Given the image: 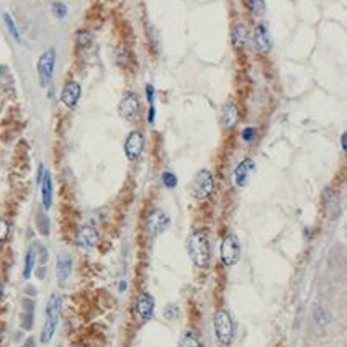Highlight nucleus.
Returning <instances> with one entry per match:
<instances>
[{"label": "nucleus", "instance_id": "nucleus-1", "mask_svg": "<svg viewBox=\"0 0 347 347\" xmlns=\"http://www.w3.org/2000/svg\"><path fill=\"white\" fill-rule=\"evenodd\" d=\"M188 254L197 267L205 269L210 262V244L203 231H193L188 237Z\"/></svg>", "mask_w": 347, "mask_h": 347}, {"label": "nucleus", "instance_id": "nucleus-2", "mask_svg": "<svg viewBox=\"0 0 347 347\" xmlns=\"http://www.w3.org/2000/svg\"><path fill=\"white\" fill-rule=\"evenodd\" d=\"M59 311H61V296L54 293L51 295L46 307V323L43 326V333H41V342L43 344H48L53 339L54 331L57 328V319H59Z\"/></svg>", "mask_w": 347, "mask_h": 347}, {"label": "nucleus", "instance_id": "nucleus-3", "mask_svg": "<svg viewBox=\"0 0 347 347\" xmlns=\"http://www.w3.org/2000/svg\"><path fill=\"white\" fill-rule=\"evenodd\" d=\"M213 326H214V333H216L218 341L223 345L231 344L234 336V326H233V319H231L229 313L226 310H218L214 313Z\"/></svg>", "mask_w": 347, "mask_h": 347}, {"label": "nucleus", "instance_id": "nucleus-4", "mask_svg": "<svg viewBox=\"0 0 347 347\" xmlns=\"http://www.w3.org/2000/svg\"><path fill=\"white\" fill-rule=\"evenodd\" d=\"M213 187H214V180H213L211 172L210 170H200L192 182V188H190V192H192V195L197 198V200H205V198H208L211 195Z\"/></svg>", "mask_w": 347, "mask_h": 347}, {"label": "nucleus", "instance_id": "nucleus-5", "mask_svg": "<svg viewBox=\"0 0 347 347\" xmlns=\"http://www.w3.org/2000/svg\"><path fill=\"white\" fill-rule=\"evenodd\" d=\"M54 62H56V53L54 49H48L43 54L39 56L38 59V76H39V84L46 87L53 79V72H54Z\"/></svg>", "mask_w": 347, "mask_h": 347}, {"label": "nucleus", "instance_id": "nucleus-6", "mask_svg": "<svg viewBox=\"0 0 347 347\" xmlns=\"http://www.w3.org/2000/svg\"><path fill=\"white\" fill-rule=\"evenodd\" d=\"M241 255V247L236 236H226L221 243V261L226 267L234 266Z\"/></svg>", "mask_w": 347, "mask_h": 347}, {"label": "nucleus", "instance_id": "nucleus-7", "mask_svg": "<svg viewBox=\"0 0 347 347\" xmlns=\"http://www.w3.org/2000/svg\"><path fill=\"white\" fill-rule=\"evenodd\" d=\"M144 149V136L139 133V131H133V133H129L126 141H125V153H126V158L129 161H135L138 159L139 156H141Z\"/></svg>", "mask_w": 347, "mask_h": 347}, {"label": "nucleus", "instance_id": "nucleus-8", "mask_svg": "<svg viewBox=\"0 0 347 347\" xmlns=\"http://www.w3.org/2000/svg\"><path fill=\"white\" fill-rule=\"evenodd\" d=\"M135 313L141 321H149L154 315V298L151 295L143 293L138 296L135 305Z\"/></svg>", "mask_w": 347, "mask_h": 347}, {"label": "nucleus", "instance_id": "nucleus-9", "mask_svg": "<svg viewBox=\"0 0 347 347\" xmlns=\"http://www.w3.org/2000/svg\"><path fill=\"white\" fill-rule=\"evenodd\" d=\"M120 117H123L125 120H135L139 113V100L135 94H126L123 97V100L120 102L118 106Z\"/></svg>", "mask_w": 347, "mask_h": 347}, {"label": "nucleus", "instance_id": "nucleus-10", "mask_svg": "<svg viewBox=\"0 0 347 347\" xmlns=\"http://www.w3.org/2000/svg\"><path fill=\"white\" fill-rule=\"evenodd\" d=\"M169 226V216L162 210H156L147 218V233L151 236H156L162 233Z\"/></svg>", "mask_w": 347, "mask_h": 347}, {"label": "nucleus", "instance_id": "nucleus-11", "mask_svg": "<svg viewBox=\"0 0 347 347\" xmlns=\"http://www.w3.org/2000/svg\"><path fill=\"white\" fill-rule=\"evenodd\" d=\"M254 170H255V164H254L252 159H244L243 162H239V166L234 170V182H236V185L237 187H246Z\"/></svg>", "mask_w": 347, "mask_h": 347}, {"label": "nucleus", "instance_id": "nucleus-12", "mask_svg": "<svg viewBox=\"0 0 347 347\" xmlns=\"http://www.w3.org/2000/svg\"><path fill=\"white\" fill-rule=\"evenodd\" d=\"M79 98H80V85L77 82H69V84H66V87L62 89V94H61L62 103L68 106V109H74V106L77 105Z\"/></svg>", "mask_w": 347, "mask_h": 347}, {"label": "nucleus", "instance_id": "nucleus-13", "mask_svg": "<svg viewBox=\"0 0 347 347\" xmlns=\"http://www.w3.org/2000/svg\"><path fill=\"white\" fill-rule=\"evenodd\" d=\"M239 120V112H237V106L233 103V102H228L225 103L221 110V118H220V125L223 128H233Z\"/></svg>", "mask_w": 347, "mask_h": 347}, {"label": "nucleus", "instance_id": "nucleus-14", "mask_svg": "<svg viewBox=\"0 0 347 347\" xmlns=\"http://www.w3.org/2000/svg\"><path fill=\"white\" fill-rule=\"evenodd\" d=\"M254 45L261 53H269L270 49V36L266 25H259L254 31Z\"/></svg>", "mask_w": 347, "mask_h": 347}, {"label": "nucleus", "instance_id": "nucleus-15", "mask_svg": "<svg viewBox=\"0 0 347 347\" xmlns=\"http://www.w3.org/2000/svg\"><path fill=\"white\" fill-rule=\"evenodd\" d=\"M41 195H43L45 210H49L51 208V203H53V179H51V174L49 172H45L43 180H41Z\"/></svg>", "mask_w": 347, "mask_h": 347}, {"label": "nucleus", "instance_id": "nucleus-16", "mask_svg": "<svg viewBox=\"0 0 347 347\" xmlns=\"http://www.w3.org/2000/svg\"><path fill=\"white\" fill-rule=\"evenodd\" d=\"M71 269H72V261L68 254L61 255L59 259H57V266H56V275L57 278L61 280V282H66V280L69 278L71 275Z\"/></svg>", "mask_w": 347, "mask_h": 347}, {"label": "nucleus", "instance_id": "nucleus-17", "mask_svg": "<svg viewBox=\"0 0 347 347\" xmlns=\"http://www.w3.org/2000/svg\"><path fill=\"white\" fill-rule=\"evenodd\" d=\"M77 241H79L80 246H84V247H94L95 243H97V233H95V229L94 228H89V226L82 228L79 231V234H77Z\"/></svg>", "mask_w": 347, "mask_h": 347}, {"label": "nucleus", "instance_id": "nucleus-18", "mask_svg": "<svg viewBox=\"0 0 347 347\" xmlns=\"http://www.w3.org/2000/svg\"><path fill=\"white\" fill-rule=\"evenodd\" d=\"M35 262H36V244H33L28 249V252H27V257H25V269H23V277L25 278L31 277V272H33V267H35Z\"/></svg>", "mask_w": 347, "mask_h": 347}, {"label": "nucleus", "instance_id": "nucleus-19", "mask_svg": "<svg viewBox=\"0 0 347 347\" xmlns=\"http://www.w3.org/2000/svg\"><path fill=\"white\" fill-rule=\"evenodd\" d=\"M246 39H247V30L243 27V25H237L233 31V43L237 48H241V46L246 45Z\"/></svg>", "mask_w": 347, "mask_h": 347}, {"label": "nucleus", "instance_id": "nucleus-20", "mask_svg": "<svg viewBox=\"0 0 347 347\" xmlns=\"http://www.w3.org/2000/svg\"><path fill=\"white\" fill-rule=\"evenodd\" d=\"M23 305H25V321H23V326H25V329H30L33 326V301L25 300Z\"/></svg>", "mask_w": 347, "mask_h": 347}, {"label": "nucleus", "instance_id": "nucleus-21", "mask_svg": "<svg viewBox=\"0 0 347 347\" xmlns=\"http://www.w3.org/2000/svg\"><path fill=\"white\" fill-rule=\"evenodd\" d=\"M329 319H331V316H329V313L323 307H316L315 308V321L318 324L324 326V324L329 323Z\"/></svg>", "mask_w": 347, "mask_h": 347}, {"label": "nucleus", "instance_id": "nucleus-22", "mask_svg": "<svg viewBox=\"0 0 347 347\" xmlns=\"http://www.w3.org/2000/svg\"><path fill=\"white\" fill-rule=\"evenodd\" d=\"M180 347H200V342H198L197 336L192 331H187L180 341Z\"/></svg>", "mask_w": 347, "mask_h": 347}, {"label": "nucleus", "instance_id": "nucleus-23", "mask_svg": "<svg viewBox=\"0 0 347 347\" xmlns=\"http://www.w3.org/2000/svg\"><path fill=\"white\" fill-rule=\"evenodd\" d=\"M4 20H5V23H7V28H8V31L12 33V36L15 38V41H21V38H20V33H18V30H16V25H15V21L12 20V16L8 15V13H5L4 15Z\"/></svg>", "mask_w": 347, "mask_h": 347}, {"label": "nucleus", "instance_id": "nucleus-24", "mask_svg": "<svg viewBox=\"0 0 347 347\" xmlns=\"http://www.w3.org/2000/svg\"><path fill=\"white\" fill-rule=\"evenodd\" d=\"M247 5H249L251 12L255 13V15H262L264 10H266V4H264V0H247Z\"/></svg>", "mask_w": 347, "mask_h": 347}, {"label": "nucleus", "instance_id": "nucleus-25", "mask_svg": "<svg viewBox=\"0 0 347 347\" xmlns=\"http://www.w3.org/2000/svg\"><path fill=\"white\" fill-rule=\"evenodd\" d=\"M8 234H10V223L4 218H0V244L8 237Z\"/></svg>", "mask_w": 347, "mask_h": 347}, {"label": "nucleus", "instance_id": "nucleus-26", "mask_svg": "<svg viewBox=\"0 0 347 347\" xmlns=\"http://www.w3.org/2000/svg\"><path fill=\"white\" fill-rule=\"evenodd\" d=\"M162 182H164V185H166L167 188H174L177 185V177L174 176L172 172H164L162 174Z\"/></svg>", "mask_w": 347, "mask_h": 347}, {"label": "nucleus", "instance_id": "nucleus-27", "mask_svg": "<svg viewBox=\"0 0 347 347\" xmlns=\"http://www.w3.org/2000/svg\"><path fill=\"white\" fill-rule=\"evenodd\" d=\"M53 12H54V15L57 16V18H64L66 13H68V8H66L64 4L56 2V4L53 5Z\"/></svg>", "mask_w": 347, "mask_h": 347}, {"label": "nucleus", "instance_id": "nucleus-28", "mask_svg": "<svg viewBox=\"0 0 347 347\" xmlns=\"http://www.w3.org/2000/svg\"><path fill=\"white\" fill-rule=\"evenodd\" d=\"M77 43L80 46H85V45L90 43V35H89L87 31H79L77 33Z\"/></svg>", "mask_w": 347, "mask_h": 347}, {"label": "nucleus", "instance_id": "nucleus-29", "mask_svg": "<svg viewBox=\"0 0 347 347\" xmlns=\"http://www.w3.org/2000/svg\"><path fill=\"white\" fill-rule=\"evenodd\" d=\"M254 135H255V131H254V128H246L244 131H243V139L244 141H252L254 139Z\"/></svg>", "mask_w": 347, "mask_h": 347}, {"label": "nucleus", "instance_id": "nucleus-30", "mask_svg": "<svg viewBox=\"0 0 347 347\" xmlns=\"http://www.w3.org/2000/svg\"><path fill=\"white\" fill-rule=\"evenodd\" d=\"M39 220H41V233L43 234H48V220L43 216V214H39Z\"/></svg>", "mask_w": 347, "mask_h": 347}, {"label": "nucleus", "instance_id": "nucleus-31", "mask_svg": "<svg viewBox=\"0 0 347 347\" xmlns=\"http://www.w3.org/2000/svg\"><path fill=\"white\" fill-rule=\"evenodd\" d=\"M341 144H342V149L345 151V149H347V135H345V133H344L342 138H341Z\"/></svg>", "mask_w": 347, "mask_h": 347}, {"label": "nucleus", "instance_id": "nucleus-32", "mask_svg": "<svg viewBox=\"0 0 347 347\" xmlns=\"http://www.w3.org/2000/svg\"><path fill=\"white\" fill-rule=\"evenodd\" d=\"M2 298H4V285L0 284V300H2Z\"/></svg>", "mask_w": 347, "mask_h": 347}, {"label": "nucleus", "instance_id": "nucleus-33", "mask_svg": "<svg viewBox=\"0 0 347 347\" xmlns=\"http://www.w3.org/2000/svg\"><path fill=\"white\" fill-rule=\"evenodd\" d=\"M125 288H126V284H125V282H123V284L120 285V290H125Z\"/></svg>", "mask_w": 347, "mask_h": 347}, {"label": "nucleus", "instance_id": "nucleus-34", "mask_svg": "<svg viewBox=\"0 0 347 347\" xmlns=\"http://www.w3.org/2000/svg\"><path fill=\"white\" fill-rule=\"evenodd\" d=\"M0 71H2V69H0Z\"/></svg>", "mask_w": 347, "mask_h": 347}]
</instances>
